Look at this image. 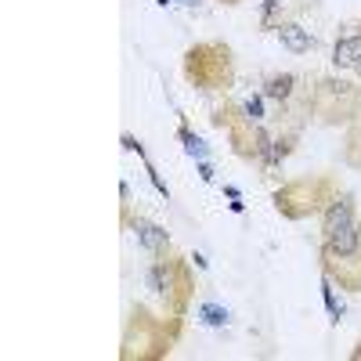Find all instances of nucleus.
<instances>
[{"instance_id": "nucleus-1", "label": "nucleus", "mask_w": 361, "mask_h": 361, "mask_svg": "<svg viewBox=\"0 0 361 361\" xmlns=\"http://www.w3.org/2000/svg\"><path fill=\"white\" fill-rule=\"evenodd\" d=\"M361 250V224H347L333 235H325V260H347Z\"/></svg>"}, {"instance_id": "nucleus-2", "label": "nucleus", "mask_w": 361, "mask_h": 361, "mask_svg": "<svg viewBox=\"0 0 361 361\" xmlns=\"http://www.w3.org/2000/svg\"><path fill=\"white\" fill-rule=\"evenodd\" d=\"M347 224H354V202L350 199H333L329 209H325V217H322V231L333 235V231H340Z\"/></svg>"}, {"instance_id": "nucleus-3", "label": "nucleus", "mask_w": 361, "mask_h": 361, "mask_svg": "<svg viewBox=\"0 0 361 361\" xmlns=\"http://www.w3.org/2000/svg\"><path fill=\"white\" fill-rule=\"evenodd\" d=\"M279 40H282V47L293 51V54H307V51H314V37L307 33V29H300L296 22L279 25Z\"/></svg>"}, {"instance_id": "nucleus-4", "label": "nucleus", "mask_w": 361, "mask_h": 361, "mask_svg": "<svg viewBox=\"0 0 361 361\" xmlns=\"http://www.w3.org/2000/svg\"><path fill=\"white\" fill-rule=\"evenodd\" d=\"M333 62H336V69H357V62H361V33L336 40V47H333Z\"/></svg>"}, {"instance_id": "nucleus-5", "label": "nucleus", "mask_w": 361, "mask_h": 361, "mask_svg": "<svg viewBox=\"0 0 361 361\" xmlns=\"http://www.w3.org/2000/svg\"><path fill=\"white\" fill-rule=\"evenodd\" d=\"M134 235H137V243H141L148 253H163V250H170L166 231L156 228V224H148V221H134Z\"/></svg>"}, {"instance_id": "nucleus-6", "label": "nucleus", "mask_w": 361, "mask_h": 361, "mask_svg": "<svg viewBox=\"0 0 361 361\" xmlns=\"http://www.w3.org/2000/svg\"><path fill=\"white\" fill-rule=\"evenodd\" d=\"M293 90H296V76H293V73H282V76H271V80H267L264 94H267L271 102H289Z\"/></svg>"}, {"instance_id": "nucleus-7", "label": "nucleus", "mask_w": 361, "mask_h": 361, "mask_svg": "<svg viewBox=\"0 0 361 361\" xmlns=\"http://www.w3.org/2000/svg\"><path fill=\"white\" fill-rule=\"evenodd\" d=\"M148 286H152L156 296L170 293V260H156L152 267H148Z\"/></svg>"}, {"instance_id": "nucleus-8", "label": "nucleus", "mask_w": 361, "mask_h": 361, "mask_svg": "<svg viewBox=\"0 0 361 361\" xmlns=\"http://www.w3.org/2000/svg\"><path fill=\"white\" fill-rule=\"evenodd\" d=\"M243 112H246V123H260V119H264V105H260V98H246Z\"/></svg>"}, {"instance_id": "nucleus-9", "label": "nucleus", "mask_w": 361, "mask_h": 361, "mask_svg": "<svg viewBox=\"0 0 361 361\" xmlns=\"http://www.w3.org/2000/svg\"><path fill=\"white\" fill-rule=\"evenodd\" d=\"M206 322H214V325H221V322H228V314H221L217 307H206Z\"/></svg>"}, {"instance_id": "nucleus-10", "label": "nucleus", "mask_w": 361, "mask_h": 361, "mask_svg": "<svg viewBox=\"0 0 361 361\" xmlns=\"http://www.w3.org/2000/svg\"><path fill=\"white\" fill-rule=\"evenodd\" d=\"M275 8H279V0H264V18H267L271 11H275Z\"/></svg>"}, {"instance_id": "nucleus-11", "label": "nucleus", "mask_w": 361, "mask_h": 361, "mask_svg": "<svg viewBox=\"0 0 361 361\" xmlns=\"http://www.w3.org/2000/svg\"><path fill=\"white\" fill-rule=\"evenodd\" d=\"M357 73H361V62H357Z\"/></svg>"}]
</instances>
